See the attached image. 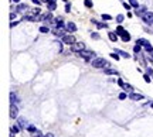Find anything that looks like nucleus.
<instances>
[{
	"label": "nucleus",
	"instance_id": "f257e3e1",
	"mask_svg": "<svg viewBox=\"0 0 153 137\" xmlns=\"http://www.w3.org/2000/svg\"><path fill=\"white\" fill-rule=\"evenodd\" d=\"M91 64L94 68H105V66H108V61L105 58H95Z\"/></svg>",
	"mask_w": 153,
	"mask_h": 137
},
{
	"label": "nucleus",
	"instance_id": "f03ea898",
	"mask_svg": "<svg viewBox=\"0 0 153 137\" xmlns=\"http://www.w3.org/2000/svg\"><path fill=\"white\" fill-rule=\"evenodd\" d=\"M137 44L142 45V47H145V49H146L148 52H152V51H153V47L150 45V43H149L148 40H143V38L137 40Z\"/></svg>",
	"mask_w": 153,
	"mask_h": 137
},
{
	"label": "nucleus",
	"instance_id": "7ed1b4c3",
	"mask_svg": "<svg viewBox=\"0 0 153 137\" xmlns=\"http://www.w3.org/2000/svg\"><path fill=\"white\" fill-rule=\"evenodd\" d=\"M142 20L146 24H153V13H150V11H145L142 14Z\"/></svg>",
	"mask_w": 153,
	"mask_h": 137
},
{
	"label": "nucleus",
	"instance_id": "20e7f679",
	"mask_svg": "<svg viewBox=\"0 0 153 137\" xmlns=\"http://www.w3.org/2000/svg\"><path fill=\"white\" fill-rule=\"evenodd\" d=\"M79 55H81L82 58L88 62V61L91 60L92 57H95V52H94V51H87V49H84V51H81V52H79Z\"/></svg>",
	"mask_w": 153,
	"mask_h": 137
},
{
	"label": "nucleus",
	"instance_id": "39448f33",
	"mask_svg": "<svg viewBox=\"0 0 153 137\" xmlns=\"http://www.w3.org/2000/svg\"><path fill=\"white\" fill-rule=\"evenodd\" d=\"M84 49H85V44H84V43H75L74 45H71L72 52H81Z\"/></svg>",
	"mask_w": 153,
	"mask_h": 137
},
{
	"label": "nucleus",
	"instance_id": "423d86ee",
	"mask_svg": "<svg viewBox=\"0 0 153 137\" xmlns=\"http://www.w3.org/2000/svg\"><path fill=\"white\" fill-rule=\"evenodd\" d=\"M62 43L68 45H74L75 44V37L74 35H64L62 37Z\"/></svg>",
	"mask_w": 153,
	"mask_h": 137
},
{
	"label": "nucleus",
	"instance_id": "0eeeda50",
	"mask_svg": "<svg viewBox=\"0 0 153 137\" xmlns=\"http://www.w3.org/2000/svg\"><path fill=\"white\" fill-rule=\"evenodd\" d=\"M17 116H19V109H17L16 105H10V117L11 119H16Z\"/></svg>",
	"mask_w": 153,
	"mask_h": 137
},
{
	"label": "nucleus",
	"instance_id": "6e6552de",
	"mask_svg": "<svg viewBox=\"0 0 153 137\" xmlns=\"http://www.w3.org/2000/svg\"><path fill=\"white\" fill-rule=\"evenodd\" d=\"M129 99H131V100H143V95H140V93H133V92H131V95H129Z\"/></svg>",
	"mask_w": 153,
	"mask_h": 137
},
{
	"label": "nucleus",
	"instance_id": "1a4fd4ad",
	"mask_svg": "<svg viewBox=\"0 0 153 137\" xmlns=\"http://www.w3.org/2000/svg\"><path fill=\"white\" fill-rule=\"evenodd\" d=\"M17 102H20V99H19V96H17L14 92H11L10 93V103H13V105H16Z\"/></svg>",
	"mask_w": 153,
	"mask_h": 137
},
{
	"label": "nucleus",
	"instance_id": "9d476101",
	"mask_svg": "<svg viewBox=\"0 0 153 137\" xmlns=\"http://www.w3.org/2000/svg\"><path fill=\"white\" fill-rule=\"evenodd\" d=\"M17 124H19V126L22 127H27L28 124H27V122H26V119H24V117H19V119H17Z\"/></svg>",
	"mask_w": 153,
	"mask_h": 137
},
{
	"label": "nucleus",
	"instance_id": "9b49d317",
	"mask_svg": "<svg viewBox=\"0 0 153 137\" xmlns=\"http://www.w3.org/2000/svg\"><path fill=\"white\" fill-rule=\"evenodd\" d=\"M54 23H55V26H57L58 28H64V21H62V18H61V17H57V18L54 20Z\"/></svg>",
	"mask_w": 153,
	"mask_h": 137
},
{
	"label": "nucleus",
	"instance_id": "f8f14e48",
	"mask_svg": "<svg viewBox=\"0 0 153 137\" xmlns=\"http://www.w3.org/2000/svg\"><path fill=\"white\" fill-rule=\"evenodd\" d=\"M120 37H122V40H123L125 43H128V41H131V34L128 33V31H123Z\"/></svg>",
	"mask_w": 153,
	"mask_h": 137
},
{
	"label": "nucleus",
	"instance_id": "ddd939ff",
	"mask_svg": "<svg viewBox=\"0 0 153 137\" xmlns=\"http://www.w3.org/2000/svg\"><path fill=\"white\" fill-rule=\"evenodd\" d=\"M67 30H70L71 33H75V31H76V26L74 24V23H68V24H67Z\"/></svg>",
	"mask_w": 153,
	"mask_h": 137
},
{
	"label": "nucleus",
	"instance_id": "4468645a",
	"mask_svg": "<svg viewBox=\"0 0 153 137\" xmlns=\"http://www.w3.org/2000/svg\"><path fill=\"white\" fill-rule=\"evenodd\" d=\"M26 130H27L28 133H33V134H36V133L38 132V130H37V129H36V127L33 126V124H28V126L26 127Z\"/></svg>",
	"mask_w": 153,
	"mask_h": 137
},
{
	"label": "nucleus",
	"instance_id": "2eb2a0df",
	"mask_svg": "<svg viewBox=\"0 0 153 137\" xmlns=\"http://www.w3.org/2000/svg\"><path fill=\"white\" fill-rule=\"evenodd\" d=\"M105 74L106 75H118L116 69H111V68H105Z\"/></svg>",
	"mask_w": 153,
	"mask_h": 137
},
{
	"label": "nucleus",
	"instance_id": "dca6fc26",
	"mask_svg": "<svg viewBox=\"0 0 153 137\" xmlns=\"http://www.w3.org/2000/svg\"><path fill=\"white\" fill-rule=\"evenodd\" d=\"M120 88H123L126 92H132V91H133V86H132V85H129V83H125V82H123V85H122Z\"/></svg>",
	"mask_w": 153,
	"mask_h": 137
},
{
	"label": "nucleus",
	"instance_id": "f3484780",
	"mask_svg": "<svg viewBox=\"0 0 153 137\" xmlns=\"http://www.w3.org/2000/svg\"><path fill=\"white\" fill-rule=\"evenodd\" d=\"M108 37H109L111 41H114V43H115V41L118 40V34H116V31H115V33H111V31H109V33H108Z\"/></svg>",
	"mask_w": 153,
	"mask_h": 137
},
{
	"label": "nucleus",
	"instance_id": "a211bd4d",
	"mask_svg": "<svg viewBox=\"0 0 153 137\" xmlns=\"http://www.w3.org/2000/svg\"><path fill=\"white\" fill-rule=\"evenodd\" d=\"M91 21H92L94 24H95V26H97L98 28H106V27H108L106 24H104V23H98L97 20H91Z\"/></svg>",
	"mask_w": 153,
	"mask_h": 137
},
{
	"label": "nucleus",
	"instance_id": "6ab92c4d",
	"mask_svg": "<svg viewBox=\"0 0 153 137\" xmlns=\"http://www.w3.org/2000/svg\"><path fill=\"white\" fill-rule=\"evenodd\" d=\"M116 52L119 55H122V57H125V58H131V55L128 54V52H125V51H120V49H116Z\"/></svg>",
	"mask_w": 153,
	"mask_h": 137
},
{
	"label": "nucleus",
	"instance_id": "aec40b11",
	"mask_svg": "<svg viewBox=\"0 0 153 137\" xmlns=\"http://www.w3.org/2000/svg\"><path fill=\"white\" fill-rule=\"evenodd\" d=\"M55 9H57V3H48V10L50 11H53V10H55Z\"/></svg>",
	"mask_w": 153,
	"mask_h": 137
},
{
	"label": "nucleus",
	"instance_id": "412c9836",
	"mask_svg": "<svg viewBox=\"0 0 153 137\" xmlns=\"http://www.w3.org/2000/svg\"><path fill=\"white\" fill-rule=\"evenodd\" d=\"M11 130H13L14 133H20V132H22V127L19 126V124H16V126H13V127H11Z\"/></svg>",
	"mask_w": 153,
	"mask_h": 137
},
{
	"label": "nucleus",
	"instance_id": "4be33fe9",
	"mask_svg": "<svg viewBox=\"0 0 153 137\" xmlns=\"http://www.w3.org/2000/svg\"><path fill=\"white\" fill-rule=\"evenodd\" d=\"M24 9H27V6H26V4H20V3H19V4H17V9H16V10L17 11H22V10H24Z\"/></svg>",
	"mask_w": 153,
	"mask_h": 137
},
{
	"label": "nucleus",
	"instance_id": "5701e85b",
	"mask_svg": "<svg viewBox=\"0 0 153 137\" xmlns=\"http://www.w3.org/2000/svg\"><path fill=\"white\" fill-rule=\"evenodd\" d=\"M102 20L111 21V20H112V16H111V14H102Z\"/></svg>",
	"mask_w": 153,
	"mask_h": 137
},
{
	"label": "nucleus",
	"instance_id": "b1692460",
	"mask_svg": "<svg viewBox=\"0 0 153 137\" xmlns=\"http://www.w3.org/2000/svg\"><path fill=\"white\" fill-rule=\"evenodd\" d=\"M123 31H125V30H123V27H122V26H119V27L116 28V34H118V35H122V33H123Z\"/></svg>",
	"mask_w": 153,
	"mask_h": 137
},
{
	"label": "nucleus",
	"instance_id": "393cba45",
	"mask_svg": "<svg viewBox=\"0 0 153 137\" xmlns=\"http://www.w3.org/2000/svg\"><path fill=\"white\" fill-rule=\"evenodd\" d=\"M50 30H48V27H45V26H43V27H40V33H48Z\"/></svg>",
	"mask_w": 153,
	"mask_h": 137
},
{
	"label": "nucleus",
	"instance_id": "a878e982",
	"mask_svg": "<svg viewBox=\"0 0 153 137\" xmlns=\"http://www.w3.org/2000/svg\"><path fill=\"white\" fill-rule=\"evenodd\" d=\"M129 4L133 6V7H139V3H137L136 0H129Z\"/></svg>",
	"mask_w": 153,
	"mask_h": 137
},
{
	"label": "nucleus",
	"instance_id": "bb28decb",
	"mask_svg": "<svg viewBox=\"0 0 153 137\" xmlns=\"http://www.w3.org/2000/svg\"><path fill=\"white\" fill-rule=\"evenodd\" d=\"M84 4L87 6V7H89V9H91V7H92V1H91V0H85V1H84Z\"/></svg>",
	"mask_w": 153,
	"mask_h": 137
},
{
	"label": "nucleus",
	"instance_id": "cd10ccee",
	"mask_svg": "<svg viewBox=\"0 0 153 137\" xmlns=\"http://www.w3.org/2000/svg\"><path fill=\"white\" fill-rule=\"evenodd\" d=\"M123 18H125V17L122 16V14H119V16H116V21H118V23H122V21H123Z\"/></svg>",
	"mask_w": 153,
	"mask_h": 137
},
{
	"label": "nucleus",
	"instance_id": "c85d7f7f",
	"mask_svg": "<svg viewBox=\"0 0 153 137\" xmlns=\"http://www.w3.org/2000/svg\"><path fill=\"white\" fill-rule=\"evenodd\" d=\"M140 47H142V45L136 44V45H135V47H133V51H135V52H139V51H140Z\"/></svg>",
	"mask_w": 153,
	"mask_h": 137
},
{
	"label": "nucleus",
	"instance_id": "c756f323",
	"mask_svg": "<svg viewBox=\"0 0 153 137\" xmlns=\"http://www.w3.org/2000/svg\"><path fill=\"white\" fill-rule=\"evenodd\" d=\"M111 57H112V58H114V60H119V55H118V52H114V54H111Z\"/></svg>",
	"mask_w": 153,
	"mask_h": 137
},
{
	"label": "nucleus",
	"instance_id": "7c9ffc66",
	"mask_svg": "<svg viewBox=\"0 0 153 137\" xmlns=\"http://www.w3.org/2000/svg\"><path fill=\"white\" fill-rule=\"evenodd\" d=\"M91 37H92L94 40H99V34H97V33H92V34H91Z\"/></svg>",
	"mask_w": 153,
	"mask_h": 137
},
{
	"label": "nucleus",
	"instance_id": "2f4dec72",
	"mask_svg": "<svg viewBox=\"0 0 153 137\" xmlns=\"http://www.w3.org/2000/svg\"><path fill=\"white\" fill-rule=\"evenodd\" d=\"M31 13H33V14H36V16H37L38 13H40V9H31Z\"/></svg>",
	"mask_w": 153,
	"mask_h": 137
},
{
	"label": "nucleus",
	"instance_id": "473e14b6",
	"mask_svg": "<svg viewBox=\"0 0 153 137\" xmlns=\"http://www.w3.org/2000/svg\"><path fill=\"white\" fill-rule=\"evenodd\" d=\"M119 99H120V100H123V99H126V93H123V92L119 93Z\"/></svg>",
	"mask_w": 153,
	"mask_h": 137
},
{
	"label": "nucleus",
	"instance_id": "72a5a7b5",
	"mask_svg": "<svg viewBox=\"0 0 153 137\" xmlns=\"http://www.w3.org/2000/svg\"><path fill=\"white\" fill-rule=\"evenodd\" d=\"M143 78H145V81H146V82H150V81H152V79H150V77H149V75H143Z\"/></svg>",
	"mask_w": 153,
	"mask_h": 137
},
{
	"label": "nucleus",
	"instance_id": "f704fd0d",
	"mask_svg": "<svg viewBox=\"0 0 153 137\" xmlns=\"http://www.w3.org/2000/svg\"><path fill=\"white\" fill-rule=\"evenodd\" d=\"M70 9H71V4H70V3H67V6H65V11H71Z\"/></svg>",
	"mask_w": 153,
	"mask_h": 137
},
{
	"label": "nucleus",
	"instance_id": "c9c22d12",
	"mask_svg": "<svg viewBox=\"0 0 153 137\" xmlns=\"http://www.w3.org/2000/svg\"><path fill=\"white\" fill-rule=\"evenodd\" d=\"M146 72H148V75H150V74H153V69L152 68H146Z\"/></svg>",
	"mask_w": 153,
	"mask_h": 137
},
{
	"label": "nucleus",
	"instance_id": "e433bc0d",
	"mask_svg": "<svg viewBox=\"0 0 153 137\" xmlns=\"http://www.w3.org/2000/svg\"><path fill=\"white\" fill-rule=\"evenodd\" d=\"M44 137H54L53 133H47V134H44Z\"/></svg>",
	"mask_w": 153,
	"mask_h": 137
},
{
	"label": "nucleus",
	"instance_id": "4c0bfd02",
	"mask_svg": "<svg viewBox=\"0 0 153 137\" xmlns=\"http://www.w3.org/2000/svg\"><path fill=\"white\" fill-rule=\"evenodd\" d=\"M10 18H11V20H14V18H16V13H11V14H10Z\"/></svg>",
	"mask_w": 153,
	"mask_h": 137
},
{
	"label": "nucleus",
	"instance_id": "58836bf2",
	"mask_svg": "<svg viewBox=\"0 0 153 137\" xmlns=\"http://www.w3.org/2000/svg\"><path fill=\"white\" fill-rule=\"evenodd\" d=\"M34 137H44V136H41V133H40V132H37V133H36V134H34Z\"/></svg>",
	"mask_w": 153,
	"mask_h": 137
},
{
	"label": "nucleus",
	"instance_id": "ea45409f",
	"mask_svg": "<svg viewBox=\"0 0 153 137\" xmlns=\"http://www.w3.org/2000/svg\"><path fill=\"white\" fill-rule=\"evenodd\" d=\"M118 85H119V86H122V85H123V81H122V79H118Z\"/></svg>",
	"mask_w": 153,
	"mask_h": 137
},
{
	"label": "nucleus",
	"instance_id": "a19ab883",
	"mask_svg": "<svg viewBox=\"0 0 153 137\" xmlns=\"http://www.w3.org/2000/svg\"><path fill=\"white\" fill-rule=\"evenodd\" d=\"M33 3L34 4H41V1H40V0H33Z\"/></svg>",
	"mask_w": 153,
	"mask_h": 137
},
{
	"label": "nucleus",
	"instance_id": "79ce46f5",
	"mask_svg": "<svg viewBox=\"0 0 153 137\" xmlns=\"http://www.w3.org/2000/svg\"><path fill=\"white\" fill-rule=\"evenodd\" d=\"M17 23H20V21H19V20H16V21H13V23H11V27H14V26H16Z\"/></svg>",
	"mask_w": 153,
	"mask_h": 137
},
{
	"label": "nucleus",
	"instance_id": "37998d69",
	"mask_svg": "<svg viewBox=\"0 0 153 137\" xmlns=\"http://www.w3.org/2000/svg\"><path fill=\"white\" fill-rule=\"evenodd\" d=\"M44 1H47V3H54L55 0H44Z\"/></svg>",
	"mask_w": 153,
	"mask_h": 137
},
{
	"label": "nucleus",
	"instance_id": "c03bdc74",
	"mask_svg": "<svg viewBox=\"0 0 153 137\" xmlns=\"http://www.w3.org/2000/svg\"><path fill=\"white\" fill-rule=\"evenodd\" d=\"M13 1H14V3H20V0H13Z\"/></svg>",
	"mask_w": 153,
	"mask_h": 137
},
{
	"label": "nucleus",
	"instance_id": "a18cd8bd",
	"mask_svg": "<svg viewBox=\"0 0 153 137\" xmlns=\"http://www.w3.org/2000/svg\"><path fill=\"white\" fill-rule=\"evenodd\" d=\"M150 106H152V109H153V103H150Z\"/></svg>",
	"mask_w": 153,
	"mask_h": 137
},
{
	"label": "nucleus",
	"instance_id": "49530a36",
	"mask_svg": "<svg viewBox=\"0 0 153 137\" xmlns=\"http://www.w3.org/2000/svg\"><path fill=\"white\" fill-rule=\"evenodd\" d=\"M152 58H153V55H152Z\"/></svg>",
	"mask_w": 153,
	"mask_h": 137
}]
</instances>
